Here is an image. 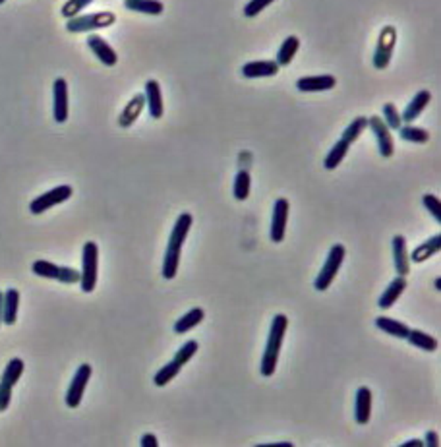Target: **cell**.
<instances>
[{"label": "cell", "instance_id": "cell-1", "mask_svg": "<svg viewBox=\"0 0 441 447\" xmlns=\"http://www.w3.org/2000/svg\"><path fill=\"white\" fill-rule=\"evenodd\" d=\"M192 223L194 217L190 213H182V215H178L177 223L170 231L169 244H167V252H165V260H163V277L165 279H175L177 277L182 246H184L188 232L192 229Z\"/></svg>", "mask_w": 441, "mask_h": 447}, {"label": "cell", "instance_id": "cell-2", "mask_svg": "<svg viewBox=\"0 0 441 447\" xmlns=\"http://www.w3.org/2000/svg\"><path fill=\"white\" fill-rule=\"evenodd\" d=\"M287 329H289V318L285 314H277L271 321V329H269L264 356H262V375H265V378L273 375L277 370V362H279L283 339H285Z\"/></svg>", "mask_w": 441, "mask_h": 447}, {"label": "cell", "instance_id": "cell-3", "mask_svg": "<svg viewBox=\"0 0 441 447\" xmlns=\"http://www.w3.org/2000/svg\"><path fill=\"white\" fill-rule=\"evenodd\" d=\"M345 254L346 250L343 244H333V246H331L327 258H325V264H323L321 272L318 273V277L313 281L316 291L323 293V291H327V288L331 287V283L335 281L339 269H341V265L345 262Z\"/></svg>", "mask_w": 441, "mask_h": 447}, {"label": "cell", "instance_id": "cell-4", "mask_svg": "<svg viewBox=\"0 0 441 447\" xmlns=\"http://www.w3.org/2000/svg\"><path fill=\"white\" fill-rule=\"evenodd\" d=\"M97 269H99V248L93 240L83 244L81 252L80 285L83 293H93L97 287Z\"/></svg>", "mask_w": 441, "mask_h": 447}, {"label": "cell", "instance_id": "cell-5", "mask_svg": "<svg viewBox=\"0 0 441 447\" xmlns=\"http://www.w3.org/2000/svg\"><path fill=\"white\" fill-rule=\"evenodd\" d=\"M116 22V14L113 12H93V14H80V16L66 20V32L88 33L95 29H103Z\"/></svg>", "mask_w": 441, "mask_h": 447}, {"label": "cell", "instance_id": "cell-6", "mask_svg": "<svg viewBox=\"0 0 441 447\" xmlns=\"http://www.w3.org/2000/svg\"><path fill=\"white\" fill-rule=\"evenodd\" d=\"M74 194V188L70 184H60V186H55L53 190L45 192V194H41L37 196L35 200L29 204V211H32L33 215H41V213H45L48 211L50 208H55V206H60V204H65L72 198Z\"/></svg>", "mask_w": 441, "mask_h": 447}, {"label": "cell", "instance_id": "cell-7", "mask_svg": "<svg viewBox=\"0 0 441 447\" xmlns=\"http://www.w3.org/2000/svg\"><path fill=\"white\" fill-rule=\"evenodd\" d=\"M395 43H397V29L395 25H385L379 37H377L376 53H374V58H372V64L377 70H385L389 62H391V56H393Z\"/></svg>", "mask_w": 441, "mask_h": 447}, {"label": "cell", "instance_id": "cell-8", "mask_svg": "<svg viewBox=\"0 0 441 447\" xmlns=\"http://www.w3.org/2000/svg\"><path fill=\"white\" fill-rule=\"evenodd\" d=\"M91 372H93L91 364H81V366L76 370V374H74L72 382H70V387H68L65 397V403L70 408L80 407L81 399H83V393H86V387H88L89 380H91Z\"/></svg>", "mask_w": 441, "mask_h": 447}, {"label": "cell", "instance_id": "cell-9", "mask_svg": "<svg viewBox=\"0 0 441 447\" xmlns=\"http://www.w3.org/2000/svg\"><path fill=\"white\" fill-rule=\"evenodd\" d=\"M368 126L369 130L374 132V138H376V142H377L379 155L385 157V159L393 157V153H395L393 136H391V130H389L387 124L381 120V116H369Z\"/></svg>", "mask_w": 441, "mask_h": 447}, {"label": "cell", "instance_id": "cell-10", "mask_svg": "<svg viewBox=\"0 0 441 447\" xmlns=\"http://www.w3.org/2000/svg\"><path fill=\"white\" fill-rule=\"evenodd\" d=\"M70 114L68 103V84L65 78H57L53 84V116L57 124H65Z\"/></svg>", "mask_w": 441, "mask_h": 447}, {"label": "cell", "instance_id": "cell-11", "mask_svg": "<svg viewBox=\"0 0 441 447\" xmlns=\"http://www.w3.org/2000/svg\"><path fill=\"white\" fill-rule=\"evenodd\" d=\"M290 204L287 198H277L273 206V219H271V240L273 242H283L285 232H287V223H289Z\"/></svg>", "mask_w": 441, "mask_h": 447}, {"label": "cell", "instance_id": "cell-12", "mask_svg": "<svg viewBox=\"0 0 441 447\" xmlns=\"http://www.w3.org/2000/svg\"><path fill=\"white\" fill-rule=\"evenodd\" d=\"M144 97H145V109L149 111L151 119L155 120L163 119V114H165V103H163V91H161L159 81L157 80L145 81Z\"/></svg>", "mask_w": 441, "mask_h": 447}, {"label": "cell", "instance_id": "cell-13", "mask_svg": "<svg viewBox=\"0 0 441 447\" xmlns=\"http://www.w3.org/2000/svg\"><path fill=\"white\" fill-rule=\"evenodd\" d=\"M337 86V78L331 74L321 76H304L297 81V89L302 93H318V91H329Z\"/></svg>", "mask_w": 441, "mask_h": 447}, {"label": "cell", "instance_id": "cell-14", "mask_svg": "<svg viewBox=\"0 0 441 447\" xmlns=\"http://www.w3.org/2000/svg\"><path fill=\"white\" fill-rule=\"evenodd\" d=\"M281 70V66L275 60H252L242 66V76L248 80H256V78H273Z\"/></svg>", "mask_w": 441, "mask_h": 447}, {"label": "cell", "instance_id": "cell-15", "mask_svg": "<svg viewBox=\"0 0 441 447\" xmlns=\"http://www.w3.org/2000/svg\"><path fill=\"white\" fill-rule=\"evenodd\" d=\"M88 47L91 48V53L99 58V62H103L104 66H116V62H118L116 51H114L101 35H89Z\"/></svg>", "mask_w": 441, "mask_h": 447}, {"label": "cell", "instance_id": "cell-16", "mask_svg": "<svg viewBox=\"0 0 441 447\" xmlns=\"http://www.w3.org/2000/svg\"><path fill=\"white\" fill-rule=\"evenodd\" d=\"M391 248H393V262L397 275L407 277L410 273V258L409 250H407V239L402 234H395L391 240Z\"/></svg>", "mask_w": 441, "mask_h": 447}, {"label": "cell", "instance_id": "cell-17", "mask_svg": "<svg viewBox=\"0 0 441 447\" xmlns=\"http://www.w3.org/2000/svg\"><path fill=\"white\" fill-rule=\"evenodd\" d=\"M432 103V93L428 91V89H422V91H418L416 95L412 97V101L407 105V109L402 111L401 119H402V124H412L414 120L424 112V109L428 105Z\"/></svg>", "mask_w": 441, "mask_h": 447}, {"label": "cell", "instance_id": "cell-18", "mask_svg": "<svg viewBox=\"0 0 441 447\" xmlns=\"http://www.w3.org/2000/svg\"><path fill=\"white\" fill-rule=\"evenodd\" d=\"M145 109V97L144 93H136V95L132 97L128 101V105L122 109L121 116H118V126L121 128H130L137 119H140V114L144 112Z\"/></svg>", "mask_w": 441, "mask_h": 447}, {"label": "cell", "instance_id": "cell-19", "mask_svg": "<svg viewBox=\"0 0 441 447\" xmlns=\"http://www.w3.org/2000/svg\"><path fill=\"white\" fill-rule=\"evenodd\" d=\"M372 415V392L369 387H358L354 397V418L358 424H368Z\"/></svg>", "mask_w": 441, "mask_h": 447}, {"label": "cell", "instance_id": "cell-20", "mask_svg": "<svg viewBox=\"0 0 441 447\" xmlns=\"http://www.w3.org/2000/svg\"><path fill=\"white\" fill-rule=\"evenodd\" d=\"M405 288H407V279L399 275L397 279H393L389 285H387V288L384 291V295L379 296V300H377V306H379L381 310H389V308H391V306L401 298V295L405 293Z\"/></svg>", "mask_w": 441, "mask_h": 447}, {"label": "cell", "instance_id": "cell-21", "mask_svg": "<svg viewBox=\"0 0 441 447\" xmlns=\"http://www.w3.org/2000/svg\"><path fill=\"white\" fill-rule=\"evenodd\" d=\"M20 310V293L16 288H8L2 296V323L14 326Z\"/></svg>", "mask_w": 441, "mask_h": 447}, {"label": "cell", "instance_id": "cell-22", "mask_svg": "<svg viewBox=\"0 0 441 447\" xmlns=\"http://www.w3.org/2000/svg\"><path fill=\"white\" fill-rule=\"evenodd\" d=\"M441 250V234H433L432 239H428L422 242L420 246L412 250V254L409 255L412 264H424L426 260H430L432 255H435Z\"/></svg>", "mask_w": 441, "mask_h": 447}, {"label": "cell", "instance_id": "cell-23", "mask_svg": "<svg viewBox=\"0 0 441 447\" xmlns=\"http://www.w3.org/2000/svg\"><path fill=\"white\" fill-rule=\"evenodd\" d=\"M124 8L137 14L159 16L165 12V4L161 0H124Z\"/></svg>", "mask_w": 441, "mask_h": 447}, {"label": "cell", "instance_id": "cell-24", "mask_svg": "<svg viewBox=\"0 0 441 447\" xmlns=\"http://www.w3.org/2000/svg\"><path fill=\"white\" fill-rule=\"evenodd\" d=\"M348 152H351V144L346 142V140H343V138H339V142L331 149H329V153L325 155V161H323V167H325V171H335V168L343 163V159H345L346 155H348Z\"/></svg>", "mask_w": 441, "mask_h": 447}, {"label": "cell", "instance_id": "cell-25", "mask_svg": "<svg viewBox=\"0 0 441 447\" xmlns=\"http://www.w3.org/2000/svg\"><path fill=\"white\" fill-rule=\"evenodd\" d=\"M376 328L385 331L387 335L397 337V339H407V335H409V331H410V328L407 326V323H402V321H399V319L385 318V316L376 318Z\"/></svg>", "mask_w": 441, "mask_h": 447}, {"label": "cell", "instance_id": "cell-26", "mask_svg": "<svg viewBox=\"0 0 441 447\" xmlns=\"http://www.w3.org/2000/svg\"><path fill=\"white\" fill-rule=\"evenodd\" d=\"M298 48H300V39L297 35H290L287 39L283 41L281 47H279V53H277V60L275 62L279 66H289L292 62V58L297 56Z\"/></svg>", "mask_w": 441, "mask_h": 447}, {"label": "cell", "instance_id": "cell-27", "mask_svg": "<svg viewBox=\"0 0 441 447\" xmlns=\"http://www.w3.org/2000/svg\"><path fill=\"white\" fill-rule=\"evenodd\" d=\"M205 318V312L203 308H192V310L184 314L182 318L177 319V323H175V333H186V331H190L194 329L196 326H200L201 321Z\"/></svg>", "mask_w": 441, "mask_h": 447}, {"label": "cell", "instance_id": "cell-28", "mask_svg": "<svg viewBox=\"0 0 441 447\" xmlns=\"http://www.w3.org/2000/svg\"><path fill=\"white\" fill-rule=\"evenodd\" d=\"M407 341H409L412 347H416V349H422L426 352H433L437 351V339L432 335H428L424 331H418V329H410L409 335H407Z\"/></svg>", "mask_w": 441, "mask_h": 447}, {"label": "cell", "instance_id": "cell-29", "mask_svg": "<svg viewBox=\"0 0 441 447\" xmlns=\"http://www.w3.org/2000/svg\"><path fill=\"white\" fill-rule=\"evenodd\" d=\"M250 190H252V176H250L248 171H238L236 176H234L233 184L234 198L238 201H246L250 196Z\"/></svg>", "mask_w": 441, "mask_h": 447}, {"label": "cell", "instance_id": "cell-30", "mask_svg": "<svg viewBox=\"0 0 441 447\" xmlns=\"http://www.w3.org/2000/svg\"><path fill=\"white\" fill-rule=\"evenodd\" d=\"M24 370H25L24 360L12 359L8 364H6V368H4V372H2L0 382L6 383V385H10V387H14V385L20 382V378H22V374H24Z\"/></svg>", "mask_w": 441, "mask_h": 447}, {"label": "cell", "instance_id": "cell-31", "mask_svg": "<svg viewBox=\"0 0 441 447\" xmlns=\"http://www.w3.org/2000/svg\"><path fill=\"white\" fill-rule=\"evenodd\" d=\"M399 136L405 142H410V144H428L430 142V132L424 130V128L412 126V124L399 128Z\"/></svg>", "mask_w": 441, "mask_h": 447}, {"label": "cell", "instance_id": "cell-32", "mask_svg": "<svg viewBox=\"0 0 441 447\" xmlns=\"http://www.w3.org/2000/svg\"><path fill=\"white\" fill-rule=\"evenodd\" d=\"M180 370H182V366H180V364H177L175 360H170L169 364H165V366L161 368L157 374L153 375V383H155L157 387H165L167 383L172 382V380H175V378L180 374Z\"/></svg>", "mask_w": 441, "mask_h": 447}, {"label": "cell", "instance_id": "cell-33", "mask_svg": "<svg viewBox=\"0 0 441 447\" xmlns=\"http://www.w3.org/2000/svg\"><path fill=\"white\" fill-rule=\"evenodd\" d=\"M32 269L35 275H39L43 279L58 281V275H60V265L53 264V262H47V260H37V262H33Z\"/></svg>", "mask_w": 441, "mask_h": 447}, {"label": "cell", "instance_id": "cell-34", "mask_svg": "<svg viewBox=\"0 0 441 447\" xmlns=\"http://www.w3.org/2000/svg\"><path fill=\"white\" fill-rule=\"evenodd\" d=\"M366 128H368V119H366V116H358V119H354L353 122H351V124H348V126L343 130V136L341 138H343V140H346L348 144L353 145L354 142H356V140L362 136V132H364Z\"/></svg>", "mask_w": 441, "mask_h": 447}, {"label": "cell", "instance_id": "cell-35", "mask_svg": "<svg viewBox=\"0 0 441 447\" xmlns=\"http://www.w3.org/2000/svg\"><path fill=\"white\" fill-rule=\"evenodd\" d=\"M381 112H384L381 120L387 124L389 130H399V128L402 126L401 112H399V109H397L393 103H385L384 107H381Z\"/></svg>", "mask_w": 441, "mask_h": 447}, {"label": "cell", "instance_id": "cell-36", "mask_svg": "<svg viewBox=\"0 0 441 447\" xmlns=\"http://www.w3.org/2000/svg\"><path fill=\"white\" fill-rule=\"evenodd\" d=\"M93 2H95V0H66L65 6L60 10V14H62L66 20L80 16L81 12L88 8L89 4H93Z\"/></svg>", "mask_w": 441, "mask_h": 447}, {"label": "cell", "instance_id": "cell-37", "mask_svg": "<svg viewBox=\"0 0 441 447\" xmlns=\"http://www.w3.org/2000/svg\"><path fill=\"white\" fill-rule=\"evenodd\" d=\"M198 351H200V343H198V341H188V343H184L178 349L172 360H175L177 364H180V366H184L186 362L192 360V356H196V352Z\"/></svg>", "mask_w": 441, "mask_h": 447}, {"label": "cell", "instance_id": "cell-38", "mask_svg": "<svg viewBox=\"0 0 441 447\" xmlns=\"http://www.w3.org/2000/svg\"><path fill=\"white\" fill-rule=\"evenodd\" d=\"M422 204H424V208L428 209V213L435 219V223H441V201L437 196H433V194H424V198H422Z\"/></svg>", "mask_w": 441, "mask_h": 447}, {"label": "cell", "instance_id": "cell-39", "mask_svg": "<svg viewBox=\"0 0 441 447\" xmlns=\"http://www.w3.org/2000/svg\"><path fill=\"white\" fill-rule=\"evenodd\" d=\"M275 0H248V4L244 6V16L246 18H256L257 14H262L267 6H271Z\"/></svg>", "mask_w": 441, "mask_h": 447}, {"label": "cell", "instance_id": "cell-40", "mask_svg": "<svg viewBox=\"0 0 441 447\" xmlns=\"http://www.w3.org/2000/svg\"><path fill=\"white\" fill-rule=\"evenodd\" d=\"M58 281H60V283H66V285L80 283V272H76L74 267H62V265H60V275H58Z\"/></svg>", "mask_w": 441, "mask_h": 447}, {"label": "cell", "instance_id": "cell-41", "mask_svg": "<svg viewBox=\"0 0 441 447\" xmlns=\"http://www.w3.org/2000/svg\"><path fill=\"white\" fill-rule=\"evenodd\" d=\"M12 389L6 383L0 382V413H4L6 408L10 407V401H12Z\"/></svg>", "mask_w": 441, "mask_h": 447}, {"label": "cell", "instance_id": "cell-42", "mask_svg": "<svg viewBox=\"0 0 441 447\" xmlns=\"http://www.w3.org/2000/svg\"><path fill=\"white\" fill-rule=\"evenodd\" d=\"M140 446L142 447H157L159 446V441L155 438V434H144L142 436V441H140Z\"/></svg>", "mask_w": 441, "mask_h": 447}, {"label": "cell", "instance_id": "cell-43", "mask_svg": "<svg viewBox=\"0 0 441 447\" xmlns=\"http://www.w3.org/2000/svg\"><path fill=\"white\" fill-rule=\"evenodd\" d=\"M440 446V439H437V434L435 432H426V439H424V447H437Z\"/></svg>", "mask_w": 441, "mask_h": 447}, {"label": "cell", "instance_id": "cell-44", "mask_svg": "<svg viewBox=\"0 0 441 447\" xmlns=\"http://www.w3.org/2000/svg\"><path fill=\"white\" fill-rule=\"evenodd\" d=\"M402 447H424V441L422 439H409V441H405Z\"/></svg>", "mask_w": 441, "mask_h": 447}, {"label": "cell", "instance_id": "cell-45", "mask_svg": "<svg viewBox=\"0 0 441 447\" xmlns=\"http://www.w3.org/2000/svg\"><path fill=\"white\" fill-rule=\"evenodd\" d=\"M2 296H4V293L0 291V326H2Z\"/></svg>", "mask_w": 441, "mask_h": 447}, {"label": "cell", "instance_id": "cell-46", "mask_svg": "<svg viewBox=\"0 0 441 447\" xmlns=\"http://www.w3.org/2000/svg\"><path fill=\"white\" fill-rule=\"evenodd\" d=\"M433 287L440 291V288H441V277H435V281H433Z\"/></svg>", "mask_w": 441, "mask_h": 447}, {"label": "cell", "instance_id": "cell-47", "mask_svg": "<svg viewBox=\"0 0 441 447\" xmlns=\"http://www.w3.org/2000/svg\"><path fill=\"white\" fill-rule=\"evenodd\" d=\"M4 2H6V0H0V4H4Z\"/></svg>", "mask_w": 441, "mask_h": 447}]
</instances>
